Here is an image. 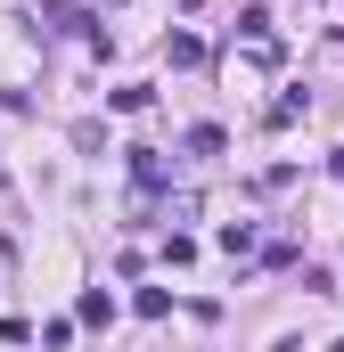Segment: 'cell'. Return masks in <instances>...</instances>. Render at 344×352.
Returning a JSON list of instances; mask_svg holds the SVG:
<instances>
[{
  "instance_id": "cell-1",
  "label": "cell",
  "mask_w": 344,
  "mask_h": 352,
  "mask_svg": "<svg viewBox=\"0 0 344 352\" xmlns=\"http://www.w3.org/2000/svg\"><path fill=\"white\" fill-rule=\"evenodd\" d=\"M74 320H83V328H107V320H115V295H107V287H90L83 303H74Z\"/></svg>"
},
{
  "instance_id": "cell-2",
  "label": "cell",
  "mask_w": 344,
  "mask_h": 352,
  "mask_svg": "<svg viewBox=\"0 0 344 352\" xmlns=\"http://www.w3.org/2000/svg\"><path fill=\"white\" fill-rule=\"evenodd\" d=\"M164 58H172V66H197V58H205V41H197V33H164Z\"/></svg>"
},
{
  "instance_id": "cell-3",
  "label": "cell",
  "mask_w": 344,
  "mask_h": 352,
  "mask_svg": "<svg viewBox=\"0 0 344 352\" xmlns=\"http://www.w3.org/2000/svg\"><path fill=\"white\" fill-rule=\"evenodd\" d=\"M131 173H140V188H164V164H156V148H131Z\"/></svg>"
},
{
  "instance_id": "cell-4",
  "label": "cell",
  "mask_w": 344,
  "mask_h": 352,
  "mask_svg": "<svg viewBox=\"0 0 344 352\" xmlns=\"http://www.w3.org/2000/svg\"><path fill=\"white\" fill-rule=\"evenodd\" d=\"M336 180H344V148H336Z\"/></svg>"
}]
</instances>
